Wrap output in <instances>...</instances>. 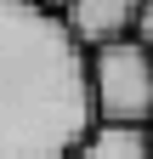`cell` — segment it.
Wrapping results in <instances>:
<instances>
[{"label": "cell", "mask_w": 153, "mask_h": 159, "mask_svg": "<svg viewBox=\"0 0 153 159\" xmlns=\"http://www.w3.org/2000/svg\"><path fill=\"white\" fill-rule=\"evenodd\" d=\"M85 97H91V125H153V51L136 40L85 51Z\"/></svg>", "instance_id": "7a4b0ae2"}, {"label": "cell", "mask_w": 153, "mask_h": 159, "mask_svg": "<svg viewBox=\"0 0 153 159\" xmlns=\"http://www.w3.org/2000/svg\"><path fill=\"white\" fill-rule=\"evenodd\" d=\"M85 131V51L57 11L0 0V159H68Z\"/></svg>", "instance_id": "6da1fadb"}, {"label": "cell", "mask_w": 153, "mask_h": 159, "mask_svg": "<svg viewBox=\"0 0 153 159\" xmlns=\"http://www.w3.org/2000/svg\"><path fill=\"white\" fill-rule=\"evenodd\" d=\"M147 131H153V125H147Z\"/></svg>", "instance_id": "52a82bcc"}, {"label": "cell", "mask_w": 153, "mask_h": 159, "mask_svg": "<svg viewBox=\"0 0 153 159\" xmlns=\"http://www.w3.org/2000/svg\"><path fill=\"white\" fill-rule=\"evenodd\" d=\"M136 6H142V0H68L57 17H63V29H68V40L80 51H102V46L130 40Z\"/></svg>", "instance_id": "3957f363"}, {"label": "cell", "mask_w": 153, "mask_h": 159, "mask_svg": "<svg viewBox=\"0 0 153 159\" xmlns=\"http://www.w3.org/2000/svg\"><path fill=\"white\" fill-rule=\"evenodd\" d=\"M147 142H153V131H147Z\"/></svg>", "instance_id": "8992f818"}, {"label": "cell", "mask_w": 153, "mask_h": 159, "mask_svg": "<svg viewBox=\"0 0 153 159\" xmlns=\"http://www.w3.org/2000/svg\"><path fill=\"white\" fill-rule=\"evenodd\" d=\"M130 40H136L142 51H153V0L136 6V23H130Z\"/></svg>", "instance_id": "5b68a950"}, {"label": "cell", "mask_w": 153, "mask_h": 159, "mask_svg": "<svg viewBox=\"0 0 153 159\" xmlns=\"http://www.w3.org/2000/svg\"><path fill=\"white\" fill-rule=\"evenodd\" d=\"M68 159H153V142L136 125H91Z\"/></svg>", "instance_id": "277c9868"}]
</instances>
